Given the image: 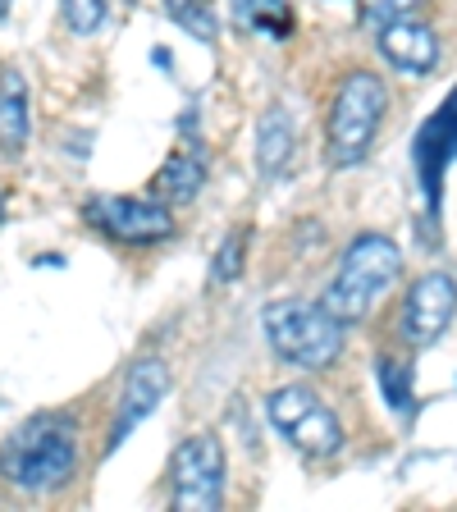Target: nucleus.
Instances as JSON below:
<instances>
[{
	"instance_id": "f257e3e1",
	"label": "nucleus",
	"mask_w": 457,
	"mask_h": 512,
	"mask_svg": "<svg viewBox=\"0 0 457 512\" xmlns=\"http://www.w3.org/2000/svg\"><path fill=\"white\" fill-rule=\"evenodd\" d=\"M78 471V421L64 412H37L0 444V480L19 494H55Z\"/></svg>"
},
{
	"instance_id": "f03ea898",
	"label": "nucleus",
	"mask_w": 457,
	"mask_h": 512,
	"mask_svg": "<svg viewBox=\"0 0 457 512\" xmlns=\"http://www.w3.org/2000/svg\"><path fill=\"white\" fill-rule=\"evenodd\" d=\"M403 275V252H398L394 238L384 234H357L348 243V252L339 256V270L325 284L320 302L334 320L343 325H357L375 311V302L394 288V279Z\"/></svg>"
},
{
	"instance_id": "7ed1b4c3",
	"label": "nucleus",
	"mask_w": 457,
	"mask_h": 512,
	"mask_svg": "<svg viewBox=\"0 0 457 512\" xmlns=\"http://www.w3.org/2000/svg\"><path fill=\"white\" fill-rule=\"evenodd\" d=\"M384 110H389V92H384L380 74H371V69L343 74V83L334 87L330 119H325V160L334 170H352L371 156Z\"/></svg>"
},
{
	"instance_id": "20e7f679",
	"label": "nucleus",
	"mask_w": 457,
	"mask_h": 512,
	"mask_svg": "<svg viewBox=\"0 0 457 512\" xmlns=\"http://www.w3.org/2000/svg\"><path fill=\"white\" fill-rule=\"evenodd\" d=\"M266 339L284 366L298 371H325L343 357V320L325 311V302H302V298H279L261 311Z\"/></svg>"
},
{
	"instance_id": "39448f33",
	"label": "nucleus",
	"mask_w": 457,
	"mask_h": 512,
	"mask_svg": "<svg viewBox=\"0 0 457 512\" xmlns=\"http://www.w3.org/2000/svg\"><path fill=\"white\" fill-rule=\"evenodd\" d=\"M266 416L302 458H334L343 448L339 412L330 403H320V394L307 389V384H279L266 398Z\"/></svg>"
},
{
	"instance_id": "423d86ee",
	"label": "nucleus",
	"mask_w": 457,
	"mask_h": 512,
	"mask_svg": "<svg viewBox=\"0 0 457 512\" xmlns=\"http://www.w3.org/2000/svg\"><path fill=\"white\" fill-rule=\"evenodd\" d=\"M83 220L101 238L124 247H151L174 238V215L160 197H124V192H96L83 202Z\"/></svg>"
},
{
	"instance_id": "0eeeda50",
	"label": "nucleus",
	"mask_w": 457,
	"mask_h": 512,
	"mask_svg": "<svg viewBox=\"0 0 457 512\" xmlns=\"http://www.w3.org/2000/svg\"><path fill=\"white\" fill-rule=\"evenodd\" d=\"M224 480H229V458H224L220 435L202 430V435L183 439L174 448L170 467V503L188 512H211L224 503Z\"/></svg>"
},
{
	"instance_id": "6e6552de",
	"label": "nucleus",
	"mask_w": 457,
	"mask_h": 512,
	"mask_svg": "<svg viewBox=\"0 0 457 512\" xmlns=\"http://www.w3.org/2000/svg\"><path fill=\"white\" fill-rule=\"evenodd\" d=\"M457 160V87L448 92V101L416 128L412 142V165L416 183H421V202H426V220H439L444 211V174Z\"/></svg>"
},
{
	"instance_id": "1a4fd4ad",
	"label": "nucleus",
	"mask_w": 457,
	"mask_h": 512,
	"mask_svg": "<svg viewBox=\"0 0 457 512\" xmlns=\"http://www.w3.org/2000/svg\"><path fill=\"white\" fill-rule=\"evenodd\" d=\"M453 316H457V279L448 270H426L407 288L403 311H398V334L412 348H430L453 325Z\"/></svg>"
},
{
	"instance_id": "9d476101",
	"label": "nucleus",
	"mask_w": 457,
	"mask_h": 512,
	"mask_svg": "<svg viewBox=\"0 0 457 512\" xmlns=\"http://www.w3.org/2000/svg\"><path fill=\"white\" fill-rule=\"evenodd\" d=\"M170 394V366L160 357H138V362L124 371V389H119V407H115V421H110V435H106V453H115L133 430L156 416V407L165 403Z\"/></svg>"
},
{
	"instance_id": "9b49d317",
	"label": "nucleus",
	"mask_w": 457,
	"mask_h": 512,
	"mask_svg": "<svg viewBox=\"0 0 457 512\" xmlns=\"http://www.w3.org/2000/svg\"><path fill=\"white\" fill-rule=\"evenodd\" d=\"M380 55L394 69H403V74L412 78H426L435 74L439 64V37L426 28L421 19H394V23H380Z\"/></svg>"
},
{
	"instance_id": "f8f14e48",
	"label": "nucleus",
	"mask_w": 457,
	"mask_h": 512,
	"mask_svg": "<svg viewBox=\"0 0 457 512\" xmlns=\"http://www.w3.org/2000/svg\"><path fill=\"white\" fill-rule=\"evenodd\" d=\"M293 151H298V124H293V115L284 106H270L266 115L256 119V142H252L256 174L261 179H279L288 170Z\"/></svg>"
},
{
	"instance_id": "ddd939ff",
	"label": "nucleus",
	"mask_w": 457,
	"mask_h": 512,
	"mask_svg": "<svg viewBox=\"0 0 457 512\" xmlns=\"http://www.w3.org/2000/svg\"><path fill=\"white\" fill-rule=\"evenodd\" d=\"M32 133L28 115V83L19 69H0V151L5 156H23Z\"/></svg>"
},
{
	"instance_id": "4468645a",
	"label": "nucleus",
	"mask_w": 457,
	"mask_h": 512,
	"mask_svg": "<svg viewBox=\"0 0 457 512\" xmlns=\"http://www.w3.org/2000/svg\"><path fill=\"white\" fill-rule=\"evenodd\" d=\"M202 188H206V160L197 156L192 147L174 151V156L156 170V179H151V192H156L160 202H170V206L192 202Z\"/></svg>"
},
{
	"instance_id": "2eb2a0df",
	"label": "nucleus",
	"mask_w": 457,
	"mask_h": 512,
	"mask_svg": "<svg viewBox=\"0 0 457 512\" xmlns=\"http://www.w3.org/2000/svg\"><path fill=\"white\" fill-rule=\"evenodd\" d=\"M229 10L247 32H266L275 42H288L298 32V14L288 0H229Z\"/></svg>"
},
{
	"instance_id": "dca6fc26",
	"label": "nucleus",
	"mask_w": 457,
	"mask_h": 512,
	"mask_svg": "<svg viewBox=\"0 0 457 512\" xmlns=\"http://www.w3.org/2000/svg\"><path fill=\"white\" fill-rule=\"evenodd\" d=\"M170 19L183 32H192L197 42H215L220 37V19H215V0H165Z\"/></svg>"
},
{
	"instance_id": "f3484780",
	"label": "nucleus",
	"mask_w": 457,
	"mask_h": 512,
	"mask_svg": "<svg viewBox=\"0 0 457 512\" xmlns=\"http://www.w3.org/2000/svg\"><path fill=\"white\" fill-rule=\"evenodd\" d=\"M375 380H380L384 403L394 407V412H412V362L384 352L380 362H375Z\"/></svg>"
},
{
	"instance_id": "a211bd4d",
	"label": "nucleus",
	"mask_w": 457,
	"mask_h": 512,
	"mask_svg": "<svg viewBox=\"0 0 457 512\" xmlns=\"http://www.w3.org/2000/svg\"><path fill=\"white\" fill-rule=\"evenodd\" d=\"M60 14H64V23H69V32L92 37V32H101L110 5H106V0H60Z\"/></svg>"
},
{
	"instance_id": "6ab92c4d",
	"label": "nucleus",
	"mask_w": 457,
	"mask_h": 512,
	"mask_svg": "<svg viewBox=\"0 0 457 512\" xmlns=\"http://www.w3.org/2000/svg\"><path fill=\"white\" fill-rule=\"evenodd\" d=\"M247 229H234V234L220 243V256H215V266H211V275L220 279V284H229V279H238V270H243V247H247Z\"/></svg>"
},
{
	"instance_id": "aec40b11",
	"label": "nucleus",
	"mask_w": 457,
	"mask_h": 512,
	"mask_svg": "<svg viewBox=\"0 0 457 512\" xmlns=\"http://www.w3.org/2000/svg\"><path fill=\"white\" fill-rule=\"evenodd\" d=\"M421 5V0H375L371 10H366V19L371 23H394V19H412V10Z\"/></svg>"
},
{
	"instance_id": "412c9836",
	"label": "nucleus",
	"mask_w": 457,
	"mask_h": 512,
	"mask_svg": "<svg viewBox=\"0 0 457 512\" xmlns=\"http://www.w3.org/2000/svg\"><path fill=\"white\" fill-rule=\"evenodd\" d=\"M10 10H14V0H0V23L10 19Z\"/></svg>"
},
{
	"instance_id": "4be33fe9",
	"label": "nucleus",
	"mask_w": 457,
	"mask_h": 512,
	"mask_svg": "<svg viewBox=\"0 0 457 512\" xmlns=\"http://www.w3.org/2000/svg\"><path fill=\"white\" fill-rule=\"evenodd\" d=\"M0 220H5V192H0Z\"/></svg>"
}]
</instances>
